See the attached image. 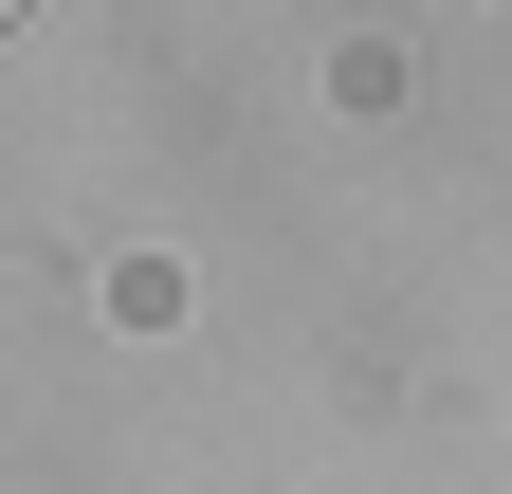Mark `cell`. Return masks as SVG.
Here are the masks:
<instances>
[{"mask_svg":"<svg viewBox=\"0 0 512 494\" xmlns=\"http://www.w3.org/2000/svg\"><path fill=\"white\" fill-rule=\"evenodd\" d=\"M0 19H19V0H0Z\"/></svg>","mask_w":512,"mask_h":494,"instance_id":"obj_1","label":"cell"}]
</instances>
